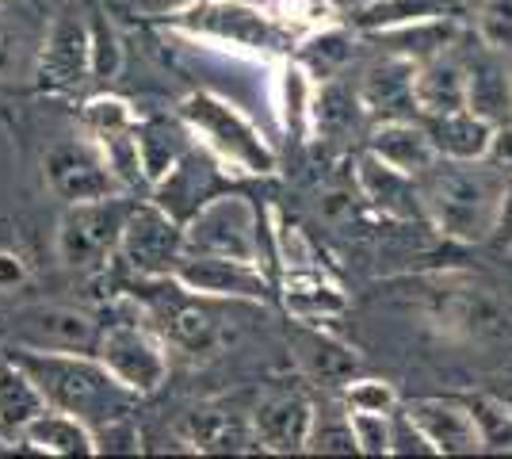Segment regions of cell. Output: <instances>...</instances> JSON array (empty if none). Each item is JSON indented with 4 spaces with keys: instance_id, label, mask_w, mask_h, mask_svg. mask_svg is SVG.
<instances>
[{
    "instance_id": "obj_29",
    "label": "cell",
    "mask_w": 512,
    "mask_h": 459,
    "mask_svg": "<svg viewBox=\"0 0 512 459\" xmlns=\"http://www.w3.org/2000/svg\"><path fill=\"white\" fill-rule=\"evenodd\" d=\"M375 39L386 46V54H402L409 62H425V58L455 50V43L463 39V16H440V20L390 27V31H379Z\"/></svg>"
},
{
    "instance_id": "obj_14",
    "label": "cell",
    "mask_w": 512,
    "mask_h": 459,
    "mask_svg": "<svg viewBox=\"0 0 512 459\" xmlns=\"http://www.w3.org/2000/svg\"><path fill=\"white\" fill-rule=\"evenodd\" d=\"M413 73H417V62H409L402 54H383L375 66L363 69L356 92H360L367 119H375V123L421 119L417 100H413Z\"/></svg>"
},
{
    "instance_id": "obj_4",
    "label": "cell",
    "mask_w": 512,
    "mask_h": 459,
    "mask_svg": "<svg viewBox=\"0 0 512 459\" xmlns=\"http://www.w3.org/2000/svg\"><path fill=\"white\" fill-rule=\"evenodd\" d=\"M176 115L192 131V142L207 150L230 176H272L279 169L276 146L253 119L214 92H188Z\"/></svg>"
},
{
    "instance_id": "obj_46",
    "label": "cell",
    "mask_w": 512,
    "mask_h": 459,
    "mask_svg": "<svg viewBox=\"0 0 512 459\" xmlns=\"http://www.w3.org/2000/svg\"><path fill=\"white\" fill-rule=\"evenodd\" d=\"M31 284V264L23 253L16 249H8V245H0V291H20V287Z\"/></svg>"
},
{
    "instance_id": "obj_11",
    "label": "cell",
    "mask_w": 512,
    "mask_h": 459,
    "mask_svg": "<svg viewBox=\"0 0 512 459\" xmlns=\"http://www.w3.org/2000/svg\"><path fill=\"white\" fill-rule=\"evenodd\" d=\"M43 180L46 188H50V196H58L62 203H85V199H104L115 196V192H127L123 180L115 176V169L107 165L104 150L85 131L46 150Z\"/></svg>"
},
{
    "instance_id": "obj_22",
    "label": "cell",
    "mask_w": 512,
    "mask_h": 459,
    "mask_svg": "<svg viewBox=\"0 0 512 459\" xmlns=\"http://www.w3.org/2000/svg\"><path fill=\"white\" fill-rule=\"evenodd\" d=\"M413 100H417V115L421 119H436V115L467 108V62L455 50L417 62Z\"/></svg>"
},
{
    "instance_id": "obj_37",
    "label": "cell",
    "mask_w": 512,
    "mask_h": 459,
    "mask_svg": "<svg viewBox=\"0 0 512 459\" xmlns=\"http://www.w3.org/2000/svg\"><path fill=\"white\" fill-rule=\"evenodd\" d=\"M4 4L0 0V81L12 85V81H23V77H35V58H39V43L16 27L12 20H4Z\"/></svg>"
},
{
    "instance_id": "obj_31",
    "label": "cell",
    "mask_w": 512,
    "mask_h": 459,
    "mask_svg": "<svg viewBox=\"0 0 512 459\" xmlns=\"http://www.w3.org/2000/svg\"><path fill=\"white\" fill-rule=\"evenodd\" d=\"M363 115H367V111H363L356 88L341 85L337 77L318 81L314 104H310V131L321 134V138H344V134L360 123Z\"/></svg>"
},
{
    "instance_id": "obj_42",
    "label": "cell",
    "mask_w": 512,
    "mask_h": 459,
    "mask_svg": "<svg viewBox=\"0 0 512 459\" xmlns=\"http://www.w3.org/2000/svg\"><path fill=\"white\" fill-rule=\"evenodd\" d=\"M352 417V433L360 456H390L394 452V414H363L348 410Z\"/></svg>"
},
{
    "instance_id": "obj_27",
    "label": "cell",
    "mask_w": 512,
    "mask_h": 459,
    "mask_svg": "<svg viewBox=\"0 0 512 459\" xmlns=\"http://www.w3.org/2000/svg\"><path fill=\"white\" fill-rule=\"evenodd\" d=\"M46 410L50 406H46L43 391L35 387V379L12 360V352L0 349V437H20Z\"/></svg>"
},
{
    "instance_id": "obj_7",
    "label": "cell",
    "mask_w": 512,
    "mask_h": 459,
    "mask_svg": "<svg viewBox=\"0 0 512 459\" xmlns=\"http://www.w3.org/2000/svg\"><path fill=\"white\" fill-rule=\"evenodd\" d=\"M421 314L428 326L455 341H486L509 329V318L490 287L474 284L467 276H432L421 284Z\"/></svg>"
},
{
    "instance_id": "obj_2",
    "label": "cell",
    "mask_w": 512,
    "mask_h": 459,
    "mask_svg": "<svg viewBox=\"0 0 512 459\" xmlns=\"http://www.w3.org/2000/svg\"><path fill=\"white\" fill-rule=\"evenodd\" d=\"M421 203H425V219L455 241H490L505 192H509V176L490 161H451L436 157L425 173L417 176Z\"/></svg>"
},
{
    "instance_id": "obj_19",
    "label": "cell",
    "mask_w": 512,
    "mask_h": 459,
    "mask_svg": "<svg viewBox=\"0 0 512 459\" xmlns=\"http://www.w3.org/2000/svg\"><path fill=\"white\" fill-rule=\"evenodd\" d=\"M314 429V402L302 394H272L253 410V433L260 452L291 456L306 452V440Z\"/></svg>"
},
{
    "instance_id": "obj_6",
    "label": "cell",
    "mask_w": 512,
    "mask_h": 459,
    "mask_svg": "<svg viewBox=\"0 0 512 459\" xmlns=\"http://www.w3.org/2000/svg\"><path fill=\"white\" fill-rule=\"evenodd\" d=\"M138 199L130 192H115L104 199H85V203H65L58 219V261L73 272H92L119 257V241L127 230V219Z\"/></svg>"
},
{
    "instance_id": "obj_3",
    "label": "cell",
    "mask_w": 512,
    "mask_h": 459,
    "mask_svg": "<svg viewBox=\"0 0 512 459\" xmlns=\"http://www.w3.org/2000/svg\"><path fill=\"white\" fill-rule=\"evenodd\" d=\"M153 23L176 35H188L195 43H218L260 62H283L299 46V39L283 31L264 4H245V0H188L172 12H161Z\"/></svg>"
},
{
    "instance_id": "obj_45",
    "label": "cell",
    "mask_w": 512,
    "mask_h": 459,
    "mask_svg": "<svg viewBox=\"0 0 512 459\" xmlns=\"http://www.w3.org/2000/svg\"><path fill=\"white\" fill-rule=\"evenodd\" d=\"M390 456H436L432 440L421 433V425L406 414V406L394 410V452Z\"/></svg>"
},
{
    "instance_id": "obj_12",
    "label": "cell",
    "mask_w": 512,
    "mask_h": 459,
    "mask_svg": "<svg viewBox=\"0 0 512 459\" xmlns=\"http://www.w3.org/2000/svg\"><path fill=\"white\" fill-rule=\"evenodd\" d=\"M172 284L203 299H234V303H268L276 291V276L260 264L211 257V253H184L172 268Z\"/></svg>"
},
{
    "instance_id": "obj_5",
    "label": "cell",
    "mask_w": 512,
    "mask_h": 459,
    "mask_svg": "<svg viewBox=\"0 0 512 459\" xmlns=\"http://www.w3.org/2000/svg\"><path fill=\"white\" fill-rule=\"evenodd\" d=\"M260 230H264V222H260V211L253 207V199L237 196V192H218L184 222V253L234 257V261L260 264V268H268L276 276L272 222H268V234H260Z\"/></svg>"
},
{
    "instance_id": "obj_48",
    "label": "cell",
    "mask_w": 512,
    "mask_h": 459,
    "mask_svg": "<svg viewBox=\"0 0 512 459\" xmlns=\"http://www.w3.org/2000/svg\"><path fill=\"white\" fill-rule=\"evenodd\" d=\"M493 238L505 241V245H512V176H509V192H505V207H501V222H497Z\"/></svg>"
},
{
    "instance_id": "obj_50",
    "label": "cell",
    "mask_w": 512,
    "mask_h": 459,
    "mask_svg": "<svg viewBox=\"0 0 512 459\" xmlns=\"http://www.w3.org/2000/svg\"><path fill=\"white\" fill-rule=\"evenodd\" d=\"M16 4H39V0H16Z\"/></svg>"
},
{
    "instance_id": "obj_21",
    "label": "cell",
    "mask_w": 512,
    "mask_h": 459,
    "mask_svg": "<svg viewBox=\"0 0 512 459\" xmlns=\"http://www.w3.org/2000/svg\"><path fill=\"white\" fill-rule=\"evenodd\" d=\"M279 299L295 322H329L348 310L344 287L325 268H291L279 272Z\"/></svg>"
},
{
    "instance_id": "obj_20",
    "label": "cell",
    "mask_w": 512,
    "mask_h": 459,
    "mask_svg": "<svg viewBox=\"0 0 512 459\" xmlns=\"http://www.w3.org/2000/svg\"><path fill=\"white\" fill-rule=\"evenodd\" d=\"M291 345H295V360H299L302 375L318 387L341 391L348 379L360 375V356L341 345L333 333H325L318 322H299L291 329Z\"/></svg>"
},
{
    "instance_id": "obj_34",
    "label": "cell",
    "mask_w": 512,
    "mask_h": 459,
    "mask_svg": "<svg viewBox=\"0 0 512 459\" xmlns=\"http://www.w3.org/2000/svg\"><path fill=\"white\" fill-rule=\"evenodd\" d=\"M138 127V111L130 108V100L115 92H96L81 104V131L92 142H107L115 134H127Z\"/></svg>"
},
{
    "instance_id": "obj_10",
    "label": "cell",
    "mask_w": 512,
    "mask_h": 459,
    "mask_svg": "<svg viewBox=\"0 0 512 459\" xmlns=\"http://www.w3.org/2000/svg\"><path fill=\"white\" fill-rule=\"evenodd\" d=\"M119 257L142 280H172V268L184 257V222L153 199H138L127 219Z\"/></svg>"
},
{
    "instance_id": "obj_18",
    "label": "cell",
    "mask_w": 512,
    "mask_h": 459,
    "mask_svg": "<svg viewBox=\"0 0 512 459\" xmlns=\"http://www.w3.org/2000/svg\"><path fill=\"white\" fill-rule=\"evenodd\" d=\"M218 173H226V169L214 161L211 153L188 150L176 161V169H172L169 176H161V180L153 184L150 199L161 203L172 219L188 222L207 199H214L222 192V188H218Z\"/></svg>"
},
{
    "instance_id": "obj_39",
    "label": "cell",
    "mask_w": 512,
    "mask_h": 459,
    "mask_svg": "<svg viewBox=\"0 0 512 459\" xmlns=\"http://www.w3.org/2000/svg\"><path fill=\"white\" fill-rule=\"evenodd\" d=\"M88 35H92V77L111 81L123 66V43L100 8H88Z\"/></svg>"
},
{
    "instance_id": "obj_43",
    "label": "cell",
    "mask_w": 512,
    "mask_h": 459,
    "mask_svg": "<svg viewBox=\"0 0 512 459\" xmlns=\"http://www.w3.org/2000/svg\"><path fill=\"white\" fill-rule=\"evenodd\" d=\"M172 341L176 345H184V349H211L214 345V322L207 314H199V310H180L176 318H172Z\"/></svg>"
},
{
    "instance_id": "obj_24",
    "label": "cell",
    "mask_w": 512,
    "mask_h": 459,
    "mask_svg": "<svg viewBox=\"0 0 512 459\" xmlns=\"http://www.w3.org/2000/svg\"><path fill=\"white\" fill-rule=\"evenodd\" d=\"M467 0H363L360 8L348 12V27L360 35H379L390 27H406V23L440 20V16H463Z\"/></svg>"
},
{
    "instance_id": "obj_28",
    "label": "cell",
    "mask_w": 512,
    "mask_h": 459,
    "mask_svg": "<svg viewBox=\"0 0 512 459\" xmlns=\"http://www.w3.org/2000/svg\"><path fill=\"white\" fill-rule=\"evenodd\" d=\"M20 440L31 452H43V456H100L92 425L81 421V417L65 414V410L39 414L20 433Z\"/></svg>"
},
{
    "instance_id": "obj_30",
    "label": "cell",
    "mask_w": 512,
    "mask_h": 459,
    "mask_svg": "<svg viewBox=\"0 0 512 459\" xmlns=\"http://www.w3.org/2000/svg\"><path fill=\"white\" fill-rule=\"evenodd\" d=\"M192 452H256L253 417H234L226 410H195L188 417Z\"/></svg>"
},
{
    "instance_id": "obj_36",
    "label": "cell",
    "mask_w": 512,
    "mask_h": 459,
    "mask_svg": "<svg viewBox=\"0 0 512 459\" xmlns=\"http://www.w3.org/2000/svg\"><path fill=\"white\" fill-rule=\"evenodd\" d=\"M264 8H268L272 20H276L283 31H291L299 43L306 35L329 27V23H341V12H337L333 0H268Z\"/></svg>"
},
{
    "instance_id": "obj_15",
    "label": "cell",
    "mask_w": 512,
    "mask_h": 459,
    "mask_svg": "<svg viewBox=\"0 0 512 459\" xmlns=\"http://www.w3.org/2000/svg\"><path fill=\"white\" fill-rule=\"evenodd\" d=\"M356 188H360V196L367 199V207L379 211L383 219H394V222L425 219V203H421L417 176L386 165L383 157H375L371 150L356 161Z\"/></svg>"
},
{
    "instance_id": "obj_25",
    "label": "cell",
    "mask_w": 512,
    "mask_h": 459,
    "mask_svg": "<svg viewBox=\"0 0 512 459\" xmlns=\"http://www.w3.org/2000/svg\"><path fill=\"white\" fill-rule=\"evenodd\" d=\"M192 131L184 127L180 115H138V153H142V173L146 184H157L161 176L176 169V161L192 150Z\"/></svg>"
},
{
    "instance_id": "obj_8",
    "label": "cell",
    "mask_w": 512,
    "mask_h": 459,
    "mask_svg": "<svg viewBox=\"0 0 512 459\" xmlns=\"http://www.w3.org/2000/svg\"><path fill=\"white\" fill-rule=\"evenodd\" d=\"M35 92L54 100H73L92 77V35H88V12L73 0L62 4L43 31L39 58H35Z\"/></svg>"
},
{
    "instance_id": "obj_40",
    "label": "cell",
    "mask_w": 512,
    "mask_h": 459,
    "mask_svg": "<svg viewBox=\"0 0 512 459\" xmlns=\"http://www.w3.org/2000/svg\"><path fill=\"white\" fill-rule=\"evenodd\" d=\"M341 402L348 410H363V414H394L402 406V394L394 391V383H386V379L356 375L341 387Z\"/></svg>"
},
{
    "instance_id": "obj_41",
    "label": "cell",
    "mask_w": 512,
    "mask_h": 459,
    "mask_svg": "<svg viewBox=\"0 0 512 459\" xmlns=\"http://www.w3.org/2000/svg\"><path fill=\"white\" fill-rule=\"evenodd\" d=\"M474 39L512 54V0H482L474 12Z\"/></svg>"
},
{
    "instance_id": "obj_26",
    "label": "cell",
    "mask_w": 512,
    "mask_h": 459,
    "mask_svg": "<svg viewBox=\"0 0 512 459\" xmlns=\"http://www.w3.org/2000/svg\"><path fill=\"white\" fill-rule=\"evenodd\" d=\"M428 138L440 157H451V161H486L493 142V127L490 119L474 115L470 108L448 111V115H436V119H425Z\"/></svg>"
},
{
    "instance_id": "obj_17",
    "label": "cell",
    "mask_w": 512,
    "mask_h": 459,
    "mask_svg": "<svg viewBox=\"0 0 512 459\" xmlns=\"http://www.w3.org/2000/svg\"><path fill=\"white\" fill-rule=\"evenodd\" d=\"M478 43V39H474ZM467 62V108L493 127L512 123V54L478 43Z\"/></svg>"
},
{
    "instance_id": "obj_33",
    "label": "cell",
    "mask_w": 512,
    "mask_h": 459,
    "mask_svg": "<svg viewBox=\"0 0 512 459\" xmlns=\"http://www.w3.org/2000/svg\"><path fill=\"white\" fill-rule=\"evenodd\" d=\"M299 66L310 69V77L314 81H329V77H337L344 69V62L352 58V27L348 23H329V27H321L314 35H306L299 46H295V54H291Z\"/></svg>"
},
{
    "instance_id": "obj_47",
    "label": "cell",
    "mask_w": 512,
    "mask_h": 459,
    "mask_svg": "<svg viewBox=\"0 0 512 459\" xmlns=\"http://www.w3.org/2000/svg\"><path fill=\"white\" fill-rule=\"evenodd\" d=\"M486 161H490V165H497L505 176H512V123H505V127H497V131H493V142H490Z\"/></svg>"
},
{
    "instance_id": "obj_9",
    "label": "cell",
    "mask_w": 512,
    "mask_h": 459,
    "mask_svg": "<svg viewBox=\"0 0 512 459\" xmlns=\"http://www.w3.org/2000/svg\"><path fill=\"white\" fill-rule=\"evenodd\" d=\"M4 337L12 345H27V349H50V352H96L104 326L77 310V306L62 303H27L16 306L4 322Z\"/></svg>"
},
{
    "instance_id": "obj_44",
    "label": "cell",
    "mask_w": 512,
    "mask_h": 459,
    "mask_svg": "<svg viewBox=\"0 0 512 459\" xmlns=\"http://www.w3.org/2000/svg\"><path fill=\"white\" fill-rule=\"evenodd\" d=\"M92 433H96V452H127V456L142 452V433H138L134 417H119V421L96 425Z\"/></svg>"
},
{
    "instance_id": "obj_16",
    "label": "cell",
    "mask_w": 512,
    "mask_h": 459,
    "mask_svg": "<svg viewBox=\"0 0 512 459\" xmlns=\"http://www.w3.org/2000/svg\"><path fill=\"white\" fill-rule=\"evenodd\" d=\"M406 414L421 425V433L432 440L436 456H470V452H486L482 433L470 417L463 398H409L402 402Z\"/></svg>"
},
{
    "instance_id": "obj_38",
    "label": "cell",
    "mask_w": 512,
    "mask_h": 459,
    "mask_svg": "<svg viewBox=\"0 0 512 459\" xmlns=\"http://www.w3.org/2000/svg\"><path fill=\"white\" fill-rule=\"evenodd\" d=\"M470 417L482 433V444L486 448H512V410L497 398L493 391H474L463 394Z\"/></svg>"
},
{
    "instance_id": "obj_49",
    "label": "cell",
    "mask_w": 512,
    "mask_h": 459,
    "mask_svg": "<svg viewBox=\"0 0 512 459\" xmlns=\"http://www.w3.org/2000/svg\"><path fill=\"white\" fill-rule=\"evenodd\" d=\"M486 391H493V394H497V398H501V402H505V406L512 410V372H509V375H501L497 383H490Z\"/></svg>"
},
{
    "instance_id": "obj_35",
    "label": "cell",
    "mask_w": 512,
    "mask_h": 459,
    "mask_svg": "<svg viewBox=\"0 0 512 459\" xmlns=\"http://www.w3.org/2000/svg\"><path fill=\"white\" fill-rule=\"evenodd\" d=\"M306 452L314 456H360L356 448V433H352V417L348 406H314V429L306 440Z\"/></svg>"
},
{
    "instance_id": "obj_32",
    "label": "cell",
    "mask_w": 512,
    "mask_h": 459,
    "mask_svg": "<svg viewBox=\"0 0 512 459\" xmlns=\"http://www.w3.org/2000/svg\"><path fill=\"white\" fill-rule=\"evenodd\" d=\"M314 88L318 81L310 77V69L299 66L295 58H283L276 73V111L279 127L287 134H310V104H314Z\"/></svg>"
},
{
    "instance_id": "obj_13",
    "label": "cell",
    "mask_w": 512,
    "mask_h": 459,
    "mask_svg": "<svg viewBox=\"0 0 512 459\" xmlns=\"http://www.w3.org/2000/svg\"><path fill=\"white\" fill-rule=\"evenodd\" d=\"M96 356L138 398L161 391V383L169 379V352L161 345V337L150 333L146 326H138V322H111V326H104Z\"/></svg>"
},
{
    "instance_id": "obj_23",
    "label": "cell",
    "mask_w": 512,
    "mask_h": 459,
    "mask_svg": "<svg viewBox=\"0 0 512 459\" xmlns=\"http://www.w3.org/2000/svg\"><path fill=\"white\" fill-rule=\"evenodd\" d=\"M367 150L383 157L386 165L402 169L409 176H421L440 157L432 138H428L425 119H390V123H375V131L367 138Z\"/></svg>"
},
{
    "instance_id": "obj_1",
    "label": "cell",
    "mask_w": 512,
    "mask_h": 459,
    "mask_svg": "<svg viewBox=\"0 0 512 459\" xmlns=\"http://www.w3.org/2000/svg\"><path fill=\"white\" fill-rule=\"evenodd\" d=\"M8 352L35 379L50 410L81 417L92 429L119 417H134L138 410V394L123 387L96 352H50L27 345H8Z\"/></svg>"
}]
</instances>
